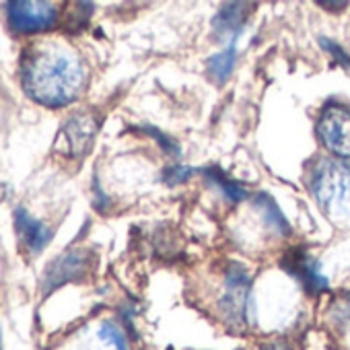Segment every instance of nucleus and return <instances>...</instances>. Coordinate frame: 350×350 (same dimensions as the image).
Segmentation results:
<instances>
[{
  "label": "nucleus",
  "instance_id": "nucleus-7",
  "mask_svg": "<svg viewBox=\"0 0 350 350\" xmlns=\"http://www.w3.org/2000/svg\"><path fill=\"white\" fill-rule=\"evenodd\" d=\"M89 252L87 250H68L62 256L54 258L46 272H44V280H42V293L50 295L56 288L64 286L66 282L79 280L87 268H89Z\"/></svg>",
  "mask_w": 350,
  "mask_h": 350
},
{
  "label": "nucleus",
  "instance_id": "nucleus-14",
  "mask_svg": "<svg viewBox=\"0 0 350 350\" xmlns=\"http://www.w3.org/2000/svg\"><path fill=\"white\" fill-rule=\"evenodd\" d=\"M97 336L101 342H105L113 350H128V338H126L124 329L113 321H103L97 329Z\"/></svg>",
  "mask_w": 350,
  "mask_h": 350
},
{
  "label": "nucleus",
  "instance_id": "nucleus-1",
  "mask_svg": "<svg viewBox=\"0 0 350 350\" xmlns=\"http://www.w3.org/2000/svg\"><path fill=\"white\" fill-rule=\"evenodd\" d=\"M87 83L83 62L70 50L48 42L25 50L21 62V85L25 95L48 109L72 105Z\"/></svg>",
  "mask_w": 350,
  "mask_h": 350
},
{
  "label": "nucleus",
  "instance_id": "nucleus-18",
  "mask_svg": "<svg viewBox=\"0 0 350 350\" xmlns=\"http://www.w3.org/2000/svg\"><path fill=\"white\" fill-rule=\"evenodd\" d=\"M319 44H321V48L332 56V60H334L336 64H340L342 68L350 70V54H346V52L342 50L340 44H336V42H332V40H327V38H319Z\"/></svg>",
  "mask_w": 350,
  "mask_h": 350
},
{
  "label": "nucleus",
  "instance_id": "nucleus-9",
  "mask_svg": "<svg viewBox=\"0 0 350 350\" xmlns=\"http://www.w3.org/2000/svg\"><path fill=\"white\" fill-rule=\"evenodd\" d=\"M13 223H15V231L19 235V241L27 247V252L31 256H40L50 241L54 239V231L52 227H48L46 223L38 221L27 208L17 206L13 213Z\"/></svg>",
  "mask_w": 350,
  "mask_h": 350
},
{
  "label": "nucleus",
  "instance_id": "nucleus-17",
  "mask_svg": "<svg viewBox=\"0 0 350 350\" xmlns=\"http://www.w3.org/2000/svg\"><path fill=\"white\" fill-rule=\"evenodd\" d=\"M140 130L144 132V134H148V136H152L157 142H159V146L167 152V154H171V157H180L182 154V148H180V144L175 142L173 138H169L167 134H163L159 128H154V126H140Z\"/></svg>",
  "mask_w": 350,
  "mask_h": 350
},
{
  "label": "nucleus",
  "instance_id": "nucleus-16",
  "mask_svg": "<svg viewBox=\"0 0 350 350\" xmlns=\"http://www.w3.org/2000/svg\"><path fill=\"white\" fill-rule=\"evenodd\" d=\"M196 173H198V169L178 163V165H171V167H167L163 171V182L167 186H180V184L188 182L192 175H196Z\"/></svg>",
  "mask_w": 350,
  "mask_h": 350
},
{
  "label": "nucleus",
  "instance_id": "nucleus-22",
  "mask_svg": "<svg viewBox=\"0 0 350 350\" xmlns=\"http://www.w3.org/2000/svg\"><path fill=\"white\" fill-rule=\"evenodd\" d=\"M0 350H3V332H0Z\"/></svg>",
  "mask_w": 350,
  "mask_h": 350
},
{
  "label": "nucleus",
  "instance_id": "nucleus-12",
  "mask_svg": "<svg viewBox=\"0 0 350 350\" xmlns=\"http://www.w3.org/2000/svg\"><path fill=\"white\" fill-rule=\"evenodd\" d=\"M204 175H206V180L229 200V202H233V204H237V202H241V200H245L247 198V192L237 184V182H233L227 173H223L219 167H208V169H204L202 171Z\"/></svg>",
  "mask_w": 350,
  "mask_h": 350
},
{
  "label": "nucleus",
  "instance_id": "nucleus-8",
  "mask_svg": "<svg viewBox=\"0 0 350 350\" xmlns=\"http://www.w3.org/2000/svg\"><path fill=\"white\" fill-rule=\"evenodd\" d=\"M280 266L293 278H297L309 295H319L329 288V280L323 276L317 260L311 258L309 254H305L303 250H293L291 254H286L282 258Z\"/></svg>",
  "mask_w": 350,
  "mask_h": 350
},
{
  "label": "nucleus",
  "instance_id": "nucleus-6",
  "mask_svg": "<svg viewBox=\"0 0 350 350\" xmlns=\"http://www.w3.org/2000/svg\"><path fill=\"white\" fill-rule=\"evenodd\" d=\"M97 130H99V122L93 113L89 111L72 113L58 132L60 152H64L68 159H77V161L83 159L93 148Z\"/></svg>",
  "mask_w": 350,
  "mask_h": 350
},
{
  "label": "nucleus",
  "instance_id": "nucleus-4",
  "mask_svg": "<svg viewBox=\"0 0 350 350\" xmlns=\"http://www.w3.org/2000/svg\"><path fill=\"white\" fill-rule=\"evenodd\" d=\"M5 9L9 27L21 36L46 33L58 23V7L48 0H13Z\"/></svg>",
  "mask_w": 350,
  "mask_h": 350
},
{
  "label": "nucleus",
  "instance_id": "nucleus-20",
  "mask_svg": "<svg viewBox=\"0 0 350 350\" xmlns=\"http://www.w3.org/2000/svg\"><path fill=\"white\" fill-rule=\"evenodd\" d=\"M260 350H291V346L282 340H270V342L262 344Z\"/></svg>",
  "mask_w": 350,
  "mask_h": 350
},
{
  "label": "nucleus",
  "instance_id": "nucleus-5",
  "mask_svg": "<svg viewBox=\"0 0 350 350\" xmlns=\"http://www.w3.org/2000/svg\"><path fill=\"white\" fill-rule=\"evenodd\" d=\"M321 144L338 159H350V105L327 103L317 118Z\"/></svg>",
  "mask_w": 350,
  "mask_h": 350
},
{
  "label": "nucleus",
  "instance_id": "nucleus-11",
  "mask_svg": "<svg viewBox=\"0 0 350 350\" xmlns=\"http://www.w3.org/2000/svg\"><path fill=\"white\" fill-rule=\"evenodd\" d=\"M235 60H237V46L229 44L223 52L211 56L208 64H206V72L211 77V81L215 85H225L235 68Z\"/></svg>",
  "mask_w": 350,
  "mask_h": 350
},
{
  "label": "nucleus",
  "instance_id": "nucleus-15",
  "mask_svg": "<svg viewBox=\"0 0 350 350\" xmlns=\"http://www.w3.org/2000/svg\"><path fill=\"white\" fill-rule=\"evenodd\" d=\"M329 319L336 323H350V291L338 293L329 301Z\"/></svg>",
  "mask_w": 350,
  "mask_h": 350
},
{
  "label": "nucleus",
  "instance_id": "nucleus-19",
  "mask_svg": "<svg viewBox=\"0 0 350 350\" xmlns=\"http://www.w3.org/2000/svg\"><path fill=\"white\" fill-rule=\"evenodd\" d=\"M93 196H95V200H93V204H95V208L97 211H105L107 206H109V198L103 194V190L99 188V182H97V178L93 180Z\"/></svg>",
  "mask_w": 350,
  "mask_h": 350
},
{
  "label": "nucleus",
  "instance_id": "nucleus-10",
  "mask_svg": "<svg viewBox=\"0 0 350 350\" xmlns=\"http://www.w3.org/2000/svg\"><path fill=\"white\" fill-rule=\"evenodd\" d=\"M256 5L250 3H225L213 17V29L219 38H229V44H235L243 31L247 19L252 17Z\"/></svg>",
  "mask_w": 350,
  "mask_h": 350
},
{
  "label": "nucleus",
  "instance_id": "nucleus-21",
  "mask_svg": "<svg viewBox=\"0 0 350 350\" xmlns=\"http://www.w3.org/2000/svg\"><path fill=\"white\" fill-rule=\"evenodd\" d=\"M317 5H319V7H325V9H334V13H338L336 9H340V11H342V9H346V7H348V3H317Z\"/></svg>",
  "mask_w": 350,
  "mask_h": 350
},
{
  "label": "nucleus",
  "instance_id": "nucleus-2",
  "mask_svg": "<svg viewBox=\"0 0 350 350\" xmlns=\"http://www.w3.org/2000/svg\"><path fill=\"white\" fill-rule=\"evenodd\" d=\"M309 190L319 208L332 217L350 215V163L323 157L313 165Z\"/></svg>",
  "mask_w": 350,
  "mask_h": 350
},
{
  "label": "nucleus",
  "instance_id": "nucleus-13",
  "mask_svg": "<svg viewBox=\"0 0 350 350\" xmlns=\"http://www.w3.org/2000/svg\"><path fill=\"white\" fill-rule=\"evenodd\" d=\"M256 208H260V213L264 215V221H266L272 229H276L280 235H288V233H291L288 221H286L284 215L280 213V208H278V204L274 202V198H270L268 194L260 192V194L256 196Z\"/></svg>",
  "mask_w": 350,
  "mask_h": 350
},
{
  "label": "nucleus",
  "instance_id": "nucleus-3",
  "mask_svg": "<svg viewBox=\"0 0 350 350\" xmlns=\"http://www.w3.org/2000/svg\"><path fill=\"white\" fill-rule=\"evenodd\" d=\"M250 301H252V276L241 264H233L227 270L225 288L219 301V309L229 325L241 329L250 323Z\"/></svg>",
  "mask_w": 350,
  "mask_h": 350
}]
</instances>
